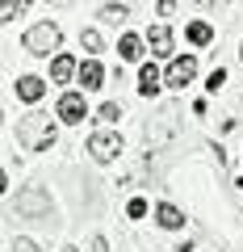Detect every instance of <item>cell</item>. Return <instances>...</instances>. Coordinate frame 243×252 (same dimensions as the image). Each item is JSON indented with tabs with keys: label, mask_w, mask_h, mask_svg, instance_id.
Returning <instances> with one entry per match:
<instances>
[{
	"label": "cell",
	"mask_w": 243,
	"mask_h": 252,
	"mask_svg": "<svg viewBox=\"0 0 243 252\" xmlns=\"http://www.w3.org/2000/svg\"><path fill=\"white\" fill-rule=\"evenodd\" d=\"M17 143L26 147V152H51V143H54L51 114H26L17 122Z\"/></svg>",
	"instance_id": "1"
},
{
	"label": "cell",
	"mask_w": 243,
	"mask_h": 252,
	"mask_svg": "<svg viewBox=\"0 0 243 252\" xmlns=\"http://www.w3.org/2000/svg\"><path fill=\"white\" fill-rule=\"evenodd\" d=\"M59 42H63V30L54 26V21H38V26L26 30V38H21V46H26V55H38V59H59Z\"/></svg>",
	"instance_id": "2"
},
{
	"label": "cell",
	"mask_w": 243,
	"mask_h": 252,
	"mask_svg": "<svg viewBox=\"0 0 243 252\" xmlns=\"http://www.w3.org/2000/svg\"><path fill=\"white\" fill-rule=\"evenodd\" d=\"M88 156L101 160V164L117 160V156H122V135H117V130H92L88 135Z\"/></svg>",
	"instance_id": "3"
},
{
	"label": "cell",
	"mask_w": 243,
	"mask_h": 252,
	"mask_svg": "<svg viewBox=\"0 0 243 252\" xmlns=\"http://www.w3.org/2000/svg\"><path fill=\"white\" fill-rule=\"evenodd\" d=\"M193 76H197V55H176L168 63V72H163V84L168 89H189Z\"/></svg>",
	"instance_id": "4"
},
{
	"label": "cell",
	"mask_w": 243,
	"mask_h": 252,
	"mask_svg": "<svg viewBox=\"0 0 243 252\" xmlns=\"http://www.w3.org/2000/svg\"><path fill=\"white\" fill-rule=\"evenodd\" d=\"M54 114H59V122H67V126H80L84 118H88V101H84V93H80V89L63 93V97H59V105H54Z\"/></svg>",
	"instance_id": "5"
},
{
	"label": "cell",
	"mask_w": 243,
	"mask_h": 252,
	"mask_svg": "<svg viewBox=\"0 0 243 252\" xmlns=\"http://www.w3.org/2000/svg\"><path fill=\"white\" fill-rule=\"evenodd\" d=\"M17 215L46 219L51 215V193H46V189H26V193H17Z\"/></svg>",
	"instance_id": "6"
},
{
	"label": "cell",
	"mask_w": 243,
	"mask_h": 252,
	"mask_svg": "<svg viewBox=\"0 0 243 252\" xmlns=\"http://www.w3.org/2000/svg\"><path fill=\"white\" fill-rule=\"evenodd\" d=\"M172 46H176V38H172V26H163V21H155L151 30H147V51L155 55V59H168Z\"/></svg>",
	"instance_id": "7"
},
{
	"label": "cell",
	"mask_w": 243,
	"mask_h": 252,
	"mask_svg": "<svg viewBox=\"0 0 243 252\" xmlns=\"http://www.w3.org/2000/svg\"><path fill=\"white\" fill-rule=\"evenodd\" d=\"M13 93H17V101L34 105V101H42L46 80H42V76H17V80H13Z\"/></svg>",
	"instance_id": "8"
},
{
	"label": "cell",
	"mask_w": 243,
	"mask_h": 252,
	"mask_svg": "<svg viewBox=\"0 0 243 252\" xmlns=\"http://www.w3.org/2000/svg\"><path fill=\"white\" fill-rule=\"evenodd\" d=\"M160 84H163L160 67H155V63H143V67H138V93H143V97H160Z\"/></svg>",
	"instance_id": "9"
},
{
	"label": "cell",
	"mask_w": 243,
	"mask_h": 252,
	"mask_svg": "<svg viewBox=\"0 0 243 252\" xmlns=\"http://www.w3.org/2000/svg\"><path fill=\"white\" fill-rule=\"evenodd\" d=\"M76 80H80L84 93H92V89H101V84H105V67H101L97 59H88V63H80V76H76Z\"/></svg>",
	"instance_id": "10"
},
{
	"label": "cell",
	"mask_w": 243,
	"mask_h": 252,
	"mask_svg": "<svg viewBox=\"0 0 243 252\" xmlns=\"http://www.w3.org/2000/svg\"><path fill=\"white\" fill-rule=\"evenodd\" d=\"M143 51H147V38H138V34H122L117 38V55H122L126 63H138Z\"/></svg>",
	"instance_id": "11"
},
{
	"label": "cell",
	"mask_w": 243,
	"mask_h": 252,
	"mask_svg": "<svg viewBox=\"0 0 243 252\" xmlns=\"http://www.w3.org/2000/svg\"><path fill=\"white\" fill-rule=\"evenodd\" d=\"M72 76H80V63H76L72 55H59V59H51V80H54V84H67Z\"/></svg>",
	"instance_id": "12"
},
{
	"label": "cell",
	"mask_w": 243,
	"mask_h": 252,
	"mask_svg": "<svg viewBox=\"0 0 243 252\" xmlns=\"http://www.w3.org/2000/svg\"><path fill=\"white\" fill-rule=\"evenodd\" d=\"M155 223H160L163 231H180V227H185V215H180L172 202H160V206H155Z\"/></svg>",
	"instance_id": "13"
},
{
	"label": "cell",
	"mask_w": 243,
	"mask_h": 252,
	"mask_svg": "<svg viewBox=\"0 0 243 252\" xmlns=\"http://www.w3.org/2000/svg\"><path fill=\"white\" fill-rule=\"evenodd\" d=\"M185 38H189L193 46H206L210 38H214V26H210V21H189V26H185Z\"/></svg>",
	"instance_id": "14"
},
{
	"label": "cell",
	"mask_w": 243,
	"mask_h": 252,
	"mask_svg": "<svg viewBox=\"0 0 243 252\" xmlns=\"http://www.w3.org/2000/svg\"><path fill=\"white\" fill-rule=\"evenodd\" d=\"M80 46H84L88 55H101V46H105V42H101L97 30H84V34H80Z\"/></svg>",
	"instance_id": "15"
},
{
	"label": "cell",
	"mask_w": 243,
	"mask_h": 252,
	"mask_svg": "<svg viewBox=\"0 0 243 252\" xmlns=\"http://www.w3.org/2000/svg\"><path fill=\"white\" fill-rule=\"evenodd\" d=\"M97 118L101 122H117V118H122V105H117V101H105V105L97 109Z\"/></svg>",
	"instance_id": "16"
},
{
	"label": "cell",
	"mask_w": 243,
	"mask_h": 252,
	"mask_svg": "<svg viewBox=\"0 0 243 252\" xmlns=\"http://www.w3.org/2000/svg\"><path fill=\"white\" fill-rule=\"evenodd\" d=\"M222 84H226V67H214V72H210V80H206V89H210V93H218Z\"/></svg>",
	"instance_id": "17"
},
{
	"label": "cell",
	"mask_w": 243,
	"mask_h": 252,
	"mask_svg": "<svg viewBox=\"0 0 243 252\" xmlns=\"http://www.w3.org/2000/svg\"><path fill=\"white\" fill-rule=\"evenodd\" d=\"M101 17H109V21H122V17H126V4H101Z\"/></svg>",
	"instance_id": "18"
},
{
	"label": "cell",
	"mask_w": 243,
	"mask_h": 252,
	"mask_svg": "<svg viewBox=\"0 0 243 252\" xmlns=\"http://www.w3.org/2000/svg\"><path fill=\"white\" fill-rule=\"evenodd\" d=\"M126 215H130V219H147V202H143V198H130Z\"/></svg>",
	"instance_id": "19"
},
{
	"label": "cell",
	"mask_w": 243,
	"mask_h": 252,
	"mask_svg": "<svg viewBox=\"0 0 243 252\" xmlns=\"http://www.w3.org/2000/svg\"><path fill=\"white\" fill-rule=\"evenodd\" d=\"M21 9H26V4H13V0H4V4H0V17L13 21V17H21Z\"/></svg>",
	"instance_id": "20"
},
{
	"label": "cell",
	"mask_w": 243,
	"mask_h": 252,
	"mask_svg": "<svg viewBox=\"0 0 243 252\" xmlns=\"http://www.w3.org/2000/svg\"><path fill=\"white\" fill-rule=\"evenodd\" d=\"M13 252H38V244L29 240V235H17V240H13Z\"/></svg>",
	"instance_id": "21"
},
{
	"label": "cell",
	"mask_w": 243,
	"mask_h": 252,
	"mask_svg": "<svg viewBox=\"0 0 243 252\" xmlns=\"http://www.w3.org/2000/svg\"><path fill=\"white\" fill-rule=\"evenodd\" d=\"M92 252H109V244H105V235H97V240H92Z\"/></svg>",
	"instance_id": "22"
},
{
	"label": "cell",
	"mask_w": 243,
	"mask_h": 252,
	"mask_svg": "<svg viewBox=\"0 0 243 252\" xmlns=\"http://www.w3.org/2000/svg\"><path fill=\"white\" fill-rule=\"evenodd\" d=\"M239 59H243V46H239Z\"/></svg>",
	"instance_id": "23"
},
{
	"label": "cell",
	"mask_w": 243,
	"mask_h": 252,
	"mask_svg": "<svg viewBox=\"0 0 243 252\" xmlns=\"http://www.w3.org/2000/svg\"><path fill=\"white\" fill-rule=\"evenodd\" d=\"M63 252H76V248H63Z\"/></svg>",
	"instance_id": "24"
}]
</instances>
